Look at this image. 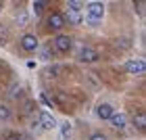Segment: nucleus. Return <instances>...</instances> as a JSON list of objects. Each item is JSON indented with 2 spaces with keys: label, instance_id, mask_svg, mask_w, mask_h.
Wrapping results in <instances>:
<instances>
[{
  "label": "nucleus",
  "instance_id": "f257e3e1",
  "mask_svg": "<svg viewBox=\"0 0 146 140\" xmlns=\"http://www.w3.org/2000/svg\"><path fill=\"white\" fill-rule=\"evenodd\" d=\"M86 11H88V19H94V21H100L104 17V4L102 2H90L86 6Z\"/></svg>",
  "mask_w": 146,
  "mask_h": 140
},
{
  "label": "nucleus",
  "instance_id": "f03ea898",
  "mask_svg": "<svg viewBox=\"0 0 146 140\" xmlns=\"http://www.w3.org/2000/svg\"><path fill=\"white\" fill-rule=\"evenodd\" d=\"M71 46H73L71 36H67V34H58V36L54 38V48H56L58 52H69Z\"/></svg>",
  "mask_w": 146,
  "mask_h": 140
},
{
  "label": "nucleus",
  "instance_id": "7ed1b4c3",
  "mask_svg": "<svg viewBox=\"0 0 146 140\" xmlns=\"http://www.w3.org/2000/svg\"><path fill=\"white\" fill-rule=\"evenodd\" d=\"M38 121H40V128H42L44 132L56 128V119H54V115L48 113V111H42V113H40V119H38Z\"/></svg>",
  "mask_w": 146,
  "mask_h": 140
},
{
  "label": "nucleus",
  "instance_id": "20e7f679",
  "mask_svg": "<svg viewBox=\"0 0 146 140\" xmlns=\"http://www.w3.org/2000/svg\"><path fill=\"white\" fill-rule=\"evenodd\" d=\"M123 69L127 73H144L146 63H144V59H131V61H127L123 65Z\"/></svg>",
  "mask_w": 146,
  "mask_h": 140
},
{
  "label": "nucleus",
  "instance_id": "39448f33",
  "mask_svg": "<svg viewBox=\"0 0 146 140\" xmlns=\"http://www.w3.org/2000/svg\"><path fill=\"white\" fill-rule=\"evenodd\" d=\"M21 48H23L25 52H34V50L38 48V38H36L34 34H25V36L21 38Z\"/></svg>",
  "mask_w": 146,
  "mask_h": 140
},
{
  "label": "nucleus",
  "instance_id": "423d86ee",
  "mask_svg": "<svg viewBox=\"0 0 146 140\" xmlns=\"http://www.w3.org/2000/svg\"><path fill=\"white\" fill-rule=\"evenodd\" d=\"M109 121H111V125H113V128H119V130H121V128H125L127 119H125V115H123V113H115V111H113V115L109 117Z\"/></svg>",
  "mask_w": 146,
  "mask_h": 140
},
{
  "label": "nucleus",
  "instance_id": "0eeeda50",
  "mask_svg": "<svg viewBox=\"0 0 146 140\" xmlns=\"http://www.w3.org/2000/svg\"><path fill=\"white\" fill-rule=\"evenodd\" d=\"M96 115L100 117V119H107V121H109V117L113 115V107L109 103H100V105L96 107Z\"/></svg>",
  "mask_w": 146,
  "mask_h": 140
},
{
  "label": "nucleus",
  "instance_id": "6e6552de",
  "mask_svg": "<svg viewBox=\"0 0 146 140\" xmlns=\"http://www.w3.org/2000/svg\"><path fill=\"white\" fill-rule=\"evenodd\" d=\"M48 25L52 29H61L63 25H65V19H63V15L61 13H52V15L48 17Z\"/></svg>",
  "mask_w": 146,
  "mask_h": 140
},
{
  "label": "nucleus",
  "instance_id": "1a4fd4ad",
  "mask_svg": "<svg viewBox=\"0 0 146 140\" xmlns=\"http://www.w3.org/2000/svg\"><path fill=\"white\" fill-rule=\"evenodd\" d=\"M98 59V52L94 48H82V52H79V61H86V63H92Z\"/></svg>",
  "mask_w": 146,
  "mask_h": 140
},
{
  "label": "nucleus",
  "instance_id": "9d476101",
  "mask_svg": "<svg viewBox=\"0 0 146 140\" xmlns=\"http://www.w3.org/2000/svg\"><path fill=\"white\" fill-rule=\"evenodd\" d=\"M65 19V23H71V25H79L82 23V13H75V11H67V15L63 17Z\"/></svg>",
  "mask_w": 146,
  "mask_h": 140
},
{
  "label": "nucleus",
  "instance_id": "9b49d317",
  "mask_svg": "<svg viewBox=\"0 0 146 140\" xmlns=\"http://www.w3.org/2000/svg\"><path fill=\"white\" fill-rule=\"evenodd\" d=\"M134 125L140 132H144V128H146V117H144V113H138V115L134 117Z\"/></svg>",
  "mask_w": 146,
  "mask_h": 140
},
{
  "label": "nucleus",
  "instance_id": "f8f14e48",
  "mask_svg": "<svg viewBox=\"0 0 146 140\" xmlns=\"http://www.w3.org/2000/svg\"><path fill=\"white\" fill-rule=\"evenodd\" d=\"M69 134H71V123H69V121H63V123H61V138L67 140Z\"/></svg>",
  "mask_w": 146,
  "mask_h": 140
},
{
  "label": "nucleus",
  "instance_id": "ddd939ff",
  "mask_svg": "<svg viewBox=\"0 0 146 140\" xmlns=\"http://www.w3.org/2000/svg\"><path fill=\"white\" fill-rule=\"evenodd\" d=\"M67 6H69V11H75V13H79V11L84 9V2H82V0H69V2H67Z\"/></svg>",
  "mask_w": 146,
  "mask_h": 140
},
{
  "label": "nucleus",
  "instance_id": "4468645a",
  "mask_svg": "<svg viewBox=\"0 0 146 140\" xmlns=\"http://www.w3.org/2000/svg\"><path fill=\"white\" fill-rule=\"evenodd\" d=\"M44 9H46V2H44V0H36V2H34V13H36V17L42 15Z\"/></svg>",
  "mask_w": 146,
  "mask_h": 140
},
{
  "label": "nucleus",
  "instance_id": "2eb2a0df",
  "mask_svg": "<svg viewBox=\"0 0 146 140\" xmlns=\"http://www.w3.org/2000/svg\"><path fill=\"white\" fill-rule=\"evenodd\" d=\"M9 117H11V109L4 107V105H0V121H4V119H9Z\"/></svg>",
  "mask_w": 146,
  "mask_h": 140
},
{
  "label": "nucleus",
  "instance_id": "dca6fc26",
  "mask_svg": "<svg viewBox=\"0 0 146 140\" xmlns=\"http://www.w3.org/2000/svg\"><path fill=\"white\" fill-rule=\"evenodd\" d=\"M27 23V13H19L17 15V25H25Z\"/></svg>",
  "mask_w": 146,
  "mask_h": 140
},
{
  "label": "nucleus",
  "instance_id": "f3484780",
  "mask_svg": "<svg viewBox=\"0 0 146 140\" xmlns=\"http://www.w3.org/2000/svg\"><path fill=\"white\" fill-rule=\"evenodd\" d=\"M90 140H107V136L100 134V132H94V134L90 136Z\"/></svg>",
  "mask_w": 146,
  "mask_h": 140
},
{
  "label": "nucleus",
  "instance_id": "a211bd4d",
  "mask_svg": "<svg viewBox=\"0 0 146 140\" xmlns=\"http://www.w3.org/2000/svg\"><path fill=\"white\" fill-rule=\"evenodd\" d=\"M9 140H29L27 136H25V134H11V138Z\"/></svg>",
  "mask_w": 146,
  "mask_h": 140
},
{
  "label": "nucleus",
  "instance_id": "6ab92c4d",
  "mask_svg": "<svg viewBox=\"0 0 146 140\" xmlns=\"http://www.w3.org/2000/svg\"><path fill=\"white\" fill-rule=\"evenodd\" d=\"M40 101H42V105H52V103L48 101V96L44 94V92H42V94H40Z\"/></svg>",
  "mask_w": 146,
  "mask_h": 140
},
{
  "label": "nucleus",
  "instance_id": "aec40b11",
  "mask_svg": "<svg viewBox=\"0 0 146 140\" xmlns=\"http://www.w3.org/2000/svg\"><path fill=\"white\" fill-rule=\"evenodd\" d=\"M2 6H4V4H2V2H0V13H2Z\"/></svg>",
  "mask_w": 146,
  "mask_h": 140
}]
</instances>
